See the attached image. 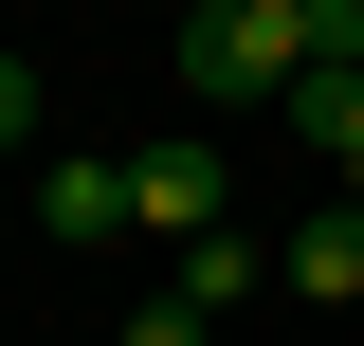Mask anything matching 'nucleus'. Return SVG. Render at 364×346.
I'll use <instances>...</instances> for the list:
<instances>
[{"label":"nucleus","mask_w":364,"mask_h":346,"mask_svg":"<svg viewBox=\"0 0 364 346\" xmlns=\"http://www.w3.org/2000/svg\"><path fill=\"white\" fill-rule=\"evenodd\" d=\"M182 91L200 110H291V73H310V0H182Z\"/></svg>","instance_id":"nucleus-1"},{"label":"nucleus","mask_w":364,"mask_h":346,"mask_svg":"<svg viewBox=\"0 0 364 346\" xmlns=\"http://www.w3.org/2000/svg\"><path fill=\"white\" fill-rule=\"evenodd\" d=\"M37 237H73V256H91V237H146V164L55 146V164H37Z\"/></svg>","instance_id":"nucleus-2"},{"label":"nucleus","mask_w":364,"mask_h":346,"mask_svg":"<svg viewBox=\"0 0 364 346\" xmlns=\"http://www.w3.org/2000/svg\"><path fill=\"white\" fill-rule=\"evenodd\" d=\"M146 237H237V146H146Z\"/></svg>","instance_id":"nucleus-3"},{"label":"nucleus","mask_w":364,"mask_h":346,"mask_svg":"<svg viewBox=\"0 0 364 346\" xmlns=\"http://www.w3.org/2000/svg\"><path fill=\"white\" fill-rule=\"evenodd\" d=\"M273 292H310V310H364V219H346V201H310L291 237H273Z\"/></svg>","instance_id":"nucleus-4"},{"label":"nucleus","mask_w":364,"mask_h":346,"mask_svg":"<svg viewBox=\"0 0 364 346\" xmlns=\"http://www.w3.org/2000/svg\"><path fill=\"white\" fill-rule=\"evenodd\" d=\"M255 273H273V256H255V237H200V256H182V310H200V328H219V310H237V292H255Z\"/></svg>","instance_id":"nucleus-5"},{"label":"nucleus","mask_w":364,"mask_h":346,"mask_svg":"<svg viewBox=\"0 0 364 346\" xmlns=\"http://www.w3.org/2000/svg\"><path fill=\"white\" fill-rule=\"evenodd\" d=\"M0 146H37V55H0Z\"/></svg>","instance_id":"nucleus-6"},{"label":"nucleus","mask_w":364,"mask_h":346,"mask_svg":"<svg viewBox=\"0 0 364 346\" xmlns=\"http://www.w3.org/2000/svg\"><path fill=\"white\" fill-rule=\"evenodd\" d=\"M128 346H200V310H182V292H146V310H128Z\"/></svg>","instance_id":"nucleus-7"}]
</instances>
